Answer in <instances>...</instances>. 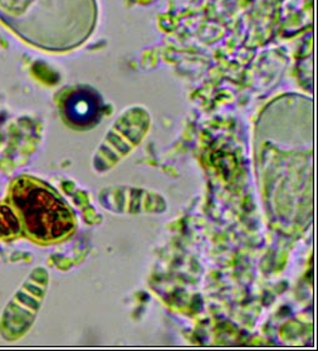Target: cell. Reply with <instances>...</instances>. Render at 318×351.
Returning <instances> with one entry per match:
<instances>
[{
    "instance_id": "obj_1",
    "label": "cell",
    "mask_w": 318,
    "mask_h": 351,
    "mask_svg": "<svg viewBox=\"0 0 318 351\" xmlns=\"http://www.w3.org/2000/svg\"><path fill=\"white\" fill-rule=\"evenodd\" d=\"M10 197L27 232L37 241H58L75 228V218L67 204L37 180L18 179L12 186Z\"/></svg>"
},
{
    "instance_id": "obj_2",
    "label": "cell",
    "mask_w": 318,
    "mask_h": 351,
    "mask_svg": "<svg viewBox=\"0 0 318 351\" xmlns=\"http://www.w3.org/2000/svg\"><path fill=\"white\" fill-rule=\"evenodd\" d=\"M63 114L76 128H90L99 121L102 114V102L96 92L80 88L69 95L64 101Z\"/></svg>"
},
{
    "instance_id": "obj_3",
    "label": "cell",
    "mask_w": 318,
    "mask_h": 351,
    "mask_svg": "<svg viewBox=\"0 0 318 351\" xmlns=\"http://www.w3.org/2000/svg\"><path fill=\"white\" fill-rule=\"evenodd\" d=\"M21 232V221L8 206H0V237L16 236Z\"/></svg>"
}]
</instances>
